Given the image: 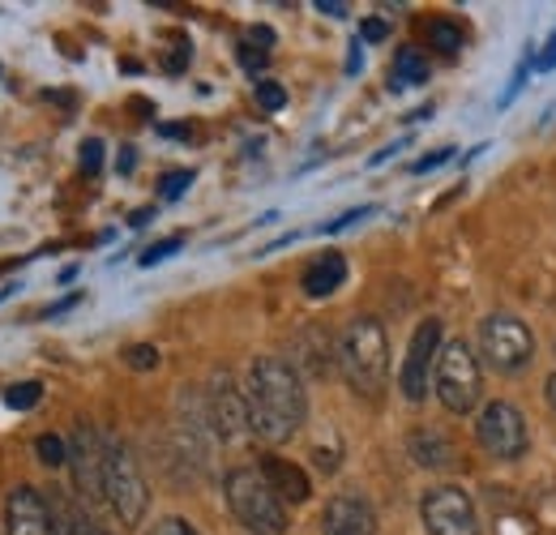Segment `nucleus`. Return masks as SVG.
<instances>
[{"instance_id":"nucleus-20","label":"nucleus","mask_w":556,"mask_h":535,"mask_svg":"<svg viewBox=\"0 0 556 535\" xmlns=\"http://www.w3.org/2000/svg\"><path fill=\"white\" fill-rule=\"evenodd\" d=\"M39 399H43V386H39V382H17V386L4 390V402H9L13 411H30Z\"/></svg>"},{"instance_id":"nucleus-1","label":"nucleus","mask_w":556,"mask_h":535,"mask_svg":"<svg viewBox=\"0 0 556 535\" xmlns=\"http://www.w3.org/2000/svg\"><path fill=\"white\" fill-rule=\"evenodd\" d=\"M244 395H249V433L253 437L278 446V441H291L300 433L308 399H304L300 373L287 360H278V356L253 360Z\"/></svg>"},{"instance_id":"nucleus-8","label":"nucleus","mask_w":556,"mask_h":535,"mask_svg":"<svg viewBox=\"0 0 556 535\" xmlns=\"http://www.w3.org/2000/svg\"><path fill=\"white\" fill-rule=\"evenodd\" d=\"M476 433H480V446L492 459L509 463V459L527 455V420H522V411L514 402H488L484 411H480Z\"/></svg>"},{"instance_id":"nucleus-28","label":"nucleus","mask_w":556,"mask_h":535,"mask_svg":"<svg viewBox=\"0 0 556 535\" xmlns=\"http://www.w3.org/2000/svg\"><path fill=\"white\" fill-rule=\"evenodd\" d=\"M150 535H198L193 532V523H185V519H159Z\"/></svg>"},{"instance_id":"nucleus-12","label":"nucleus","mask_w":556,"mask_h":535,"mask_svg":"<svg viewBox=\"0 0 556 535\" xmlns=\"http://www.w3.org/2000/svg\"><path fill=\"white\" fill-rule=\"evenodd\" d=\"M210 424H214V433L218 437H240V433H249V395L244 390H236V382H231V373H214V382H210Z\"/></svg>"},{"instance_id":"nucleus-22","label":"nucleus","mask_w":556,"mask_h":535,"mask_svg":"<svg viewBox=\"0 0 556 535\" xmlns=\"http://www.w3.org/2000/svg\"><path fill=\"white\" fill-rule=\"evenodd\" d=\"M180 245H185L180 236H167V240H159V245H150V249L141 253L138 262H141V266H159V262H167V258H172V253H176Z\"/></svg>"},{"instance_id":"nucleus-16","label":"nucleus","mask_w":556,"mask_h":535,"mask_svg":"<svg viewBox=\"0 0 556 535\" xmlns=\"http://www.w3.org/2000/svg\"><path fill=\"white\" fill-rule=\"evenodd\" d=\"M407 450H412V459H416L419 468H454V459H458L454 446H450V437L437 433V428H419V433H412Z\"/></svg>"},{"instance_id":"nucleus-33","label":"nucleus","mask_w":556,"mask_h":535,"mask_svg":"<svg viewBox=\"0 0 556 535\" xmlns=\"http://www.w3.org/2000/svg\"><path fill=\"white\" fill-rule=\"evenodd\" d=\"M317 13H326V17H348V4H339V0H317Z\"/></svg>"},{"instance_id":"nucleus-2","label":"nucleus","mask_w":556,"mask_h":535,"mask_svg":"<svg viewBox=\"0 0 556 535\" xmlns=\"http://www.w3.org/2000/svg\"><path fill=\"white\" fill-rule=\"evenodd\" d=\"M339 369L348 377V386L364 399H377L390 373V343H386V326L377 318H355L348 331L339 335Z\"/></svg>"},{"instance_id":"nucleus-39","label":"nucleus","mask_w":556,"mask_h":535,"mask_svg":"<svg viewBox=\"0 0 556 535\" xmlns=\"http://www.w3.org/2000/svg\"><path fill=\"white\" fill-rule=\"evenodd\" d=\"M150 219H154V210H134V219H129V223L141 227V223H150Z\"/></svg>"},{"instance_id":"nucleus-6","label":"nucleus","mask_w":556,"mask_h":535,"mask_svg":"<svg viewBox=\"0 0 556 535\" xmlns=\"http://www.w3.org/2000/svg\"><path fill=\"white\" fill-rule=\"evenodd\" d=\"M480 351L488 356L492 369L518 373V369L535 356V338H531L522 318H514V313H492L484 326H480Z\"/></svg>"},{"instance_id":"nucleus-5","label":"nucleus","mask_w":556,"mask_h":535,"mask_svg":"<svg viewBox=\"0 0 556 535\" xmlns=\"http://www.w3.org/2000/svg\"><path fill=\"white\" fill-rule=\"evenodd\" d=\"M103 497L125 527H138L146 519L150 493H146V480H141L134 455L121 441H103Z\"/></svg>"},{"instance_id":"nucleus-24","label":"nucleus","mask_w":556,"mask_h":535,"mask_svg":"<svg viewBox=\"0 0 556 535\" xmlns=\"http://www.w3.org/2000/svg\"><path fill=\"white\" fill-rule=\"evenodd\" d=\"M99 167H103V141L99 137H86L81 141V172L86 176H99Z\"/></svg>"},{"instance_id":"nucleus-25","label":"nucleus","mask_w":556,"mask_h":535,"mask_svg":"<svg viewBox=\"0 0 556 535\" xmlns=\"http://www.w3.org/2000/svg\"><path fill=\"white\" fill-rule=\"evenodd\" d=\"M189 61H193V48H189L185 39H176V43L167 48V57H163V69H167V73H185Z\"/></svg>"},{"instance_id":"nucleus-36","label":"nucleus","mask_w":556,"mask_h":535,"mask_svg":"<svg viewBox=\"0 0 556 535\" xmlns=\"http://www.w3.org/2000/svg\"><path fill=\"white\" fill-rule=\"evenodd\" d=\"M134 163H138V154H134V146H125V154H121V172H134Z\"/></svg>"},{"instance_id":"nucleus-14","label":"nucleus","mask_w":556,"mask_h":535,"mask_svg":"<svg viewBox=\"0 0 556 535\" xmlns=\"http://www.w3.org/2000/svg\"><path fill=\"white\" fill-rule=\"evenodd\" d=\"M262 475H266V484L275 488L278 497H282V501H291V506H300V501H308V497H313L308 475L295 468V463H287V459L266 455V459H262Z\"/></svg>"},{"instance_id":"nucleus-18","label":"nucleus","mask_w":556,"mask_h":535,"mask_svg":"<svg viewBox=\"0 0 556 535\" xmlns=\"http://www.w3.org/2000/svg\"><path fill=\"white\" fill-rule=\"evenodd\" d=\"M428 43H432L437 52L454 57V52L463 48V26H458V22H445V17H437V22L428 26Z\"/></svg>"},{"instance_id":"nucleus-19","label":"nucleus","mask_w":556,"mask_h":535,"mask_svg":"<svg viewBox=\"0 0 556 535\" xmlns=\"http://www.w3.org/2000/svg\"><path fill=\"white\" fill-rule=\"evenodd\" d=\"M35 455H39L43 468H65V463H70V446H65L56 433H43V437L35 441Z\"/></svg>"},{"instance_id":"nucleus-21","label":"nucleus","mask_w":556,"mask_h":535,"mask_svg":"<svg viewBox=\"0 0 556 535\" xmlns=\"http://www.w3.org/2000/svg\"><path fill=\"white\" fill-rule=\"evenodd\" d=\"M125 364H129V369H138V373L159 369V347H150V343H134V347L125 351Z\"/></svg>"},{"instance_id":"nucleus-4","label":"nucleus","mask_w":556,"mask_h":535,"mask_svg":"<svg viewBox=\"0 0 556 535\" xmlns=\"http://www.w3.org/2000/svg\"><path fill=\"white\" fill-rule=\"evenodd\" d=\"M432 386H437V399L445 402V411H454V415H467L480 402V390H484L480 360H476V351L463 338H454V343L441 347Z\"/></svg>"},{"instance_id":"nucleus-7","label":"nucleus","mask_w":556,"mask_h":535,"mask_svg":"<svg viewBox=\"0 0 556 535\" xmlns=\"http://www.w3.org/2000/svg\"><path fill=\"white\" fill-rule=\"evenodd\" d=\"M419 514H424V532L428 535H480L476 501L458 484L428 488L424 501H419Z\"/></svg>"},{"instance_id":"nucleus-31","label":"nucleus","mask_w":556,"mask_h":535,"mask_svg":"<svg viewBox=\"0 0 556 535\" xmlns=\"http://www.w3.org/2000/svg\"><path fill=\"white\" fill-rule=\"evenodd\" d=\"M535 69H556V35L544 43V52L535 57Z\"/></svg>"},{"instance_id":"nucleus-40","label":"nucleus","mask_w":556,"mask_h":535,"mask_svg":"<svg viewBox=\"0 0 556 535\" xmlns=\"http://www.w3.org/2000/svg\"><path fill=\"white\" fill-rule=\"evenodd\" d=\"M163 134H167V137H189V129H185V125H163Z\"/></svg>"},{"instance_id":"nucleus-34","label":"nucleus","mask_w":556,"mask_h":535,"mask_svg":"<svg viewBox=\"0 0 556 535\" xmlns=\"http://www.w3.org/2000/svg\"><path fill=\"white\" fill-rule=\"evenodd\" d=\"M77 300H81V296H70V300H61V304H52V309H48L43 318H48V322H52V318H65V313H70V309H73V304H77Z\"/></svg>"},{"instance_id":"nucleus-9","label":"nucleus","mask_w":556,"mask_h":535,"mask_svg":"<svg viewBox=\"0 0 556 535\" xmlns=\"http://www.w3.org/2000/svg\"><path fill=\"white\" fill-rule=\"evenodd\" d=\"M4 527L9 535H61V523H56L48 497L30 484H17L4 497Z\"/></svg>"},{"instance_id":"nucleus-13","label":"nucleus","mask_w":556,"mask_h":535,"mask_svg":"<svg viewBox=\"0 0 556 535\" xmlns=\"http://www.w3.org/2000/svg\"><path fill=\"white\" fill-rule=\"evenodd\" d=\"M321 535H377V514L359 493H339L321 514Z\"/></svg>"},{"instance_id":"nucleus-10","label":"nucleus","mask_w":556,"mask_h":535,"mask_svg":"<svg viewBox=\"0 0 556 535\" xmlns=\"http://www.w3.org/2000/svg\"><path fill=\"white\" fill-rule=\"evenodd\" d=\"M441 347V322L437 318H428V322H419L416 335H412V347H407V360H403V395L412 402H419L428 395V386H432V356H441L437 351Z\"/></svg>"},{"instance_id":"nucleus-37","label":"nucleus","mask_w":556,"mask_h":535,"mask_svg":"<svg viewBox=\"0 0 556 535\" xmlns=\"http://www.w3.org/2000/svg\"><path fill=\"white\" fill-rule=\"evenodd\" d=\"M348 73H359V43H351V57H348Z\"/></svg>"},{"instance_id":"nucleus-17","label":"nucleus","mask_w":556,"mask_h":535,"mask_svg":"<svg viewBox=\"0 0 556 535\" xmlns=\"http://www.w3.org/2000/svg\"><path fill=\"white\" fill-rule=\"evenodd\" d=\"M424 82H428V61L419 57L416 48H399L390 86H394V90H407V86H424Z\"/></svg>"},{"instance_id":"nucleus-30","label":"nucleus","mask_w":556,"mask_h":535,"mask_svg":"<svg viewBox=\"0 0 556 535\" xmlns=\"http://www.w3.org/2000/svg\"><path fill=\"white\" fill-rule=\"evenodd\" d=\"M372 214V206H364V210H348L343 219H334V223H326L321 232H343V227H351V223H359V219H368Z\"/></svg>"},{"instance_id":"nucleus-15","label":"nucleus","mask_w":556,"mask_h":535,"mask_svg":"<svg viewBox=\"0 0 556 535\" xmlns=\"http://www.w3.org/2000/svg\"><path fill=\"white\" fill-rule=\"evenodd\" d=\"M343 283H348V262H343V253H321L313 266L304 270V278H300V287H304L308 300H326V296H334Z\"/></svg>"},{"instance_id":"nucleus-23","label":"nucleus","mask_w":556,"mask_h":535,"mask_svg":"<svg viewBox=\"0 0 556 535\" xmlns=\"http://www.w3.org/2000/svg\"><path fill=\"white\" fill-rule=\"evenodd\" d=\"M189 185H193V172H167V176H163V185H159V198L176 201Z\"/></svg>"},{"instance_id":"nucleus-35","label":"nucleus","mask_w":556,"mask_h":535,"mask_svg":"<svg viewBox=\"0 0 556 535\" xmlns=\"http://www.w3.org/2000/svg\"><path fill=\"white\" fill-rule=\"evenodd\" d=\"M253 43L270 48V43H275V30H266V26H253Z\"/></svg>"},{"instance_id":"nucleus-32","label":"nucleus","mask_w":556,"mask_h":535,"mask_svg":"<svg viewBox=\"0 0 556 535\" xmlns=\"http://www.w3.org/2000/svg\"><path fill=\"white\" fill-rule=\"evenodd\" d=\"M445 159H450V146H445V150H437V154H428V159H419L416 172H432V167H441Z\"/></svg>"},{"instance_id":"nucleus-27","label":"nucleus","mask_w":556,"mask_h":535,"mask_svg":"<svg viewBox=\"0 0 556 535\" xmlns=\"http://www.w3.org/2000/svg\"><path fill=\"white\" fill-rule=\"evenodd\" d=\"M240 65L249 73H262L266 69V48H253V43H240Z\"/></svg>"},{"instance_id":"nucleus-41","label":"nucleus","mask_w":556,"mask_h":535,"mask_svg":"<svg viewBox=\"0 0 556 535\" xmlns=\"http://www.w3.org/2000/svg\"><path fill=\"white\" fill-rule=\"evenodd\" d=\"M81 535H108V532H103V527H94L90 519H81Z\"/></svg>"},{"instance_id":"nucleus-26","label":"nucleus","mask_w":556,"mask_h":535,"mask_svg":"<svg viewBox=\"0 0 556 535\" xmlns=\"http://www.w3.org/2000/svg\"><path fill=\"white\" fill-rule=\"evenodd\" d=\"M257 103H262L266 112H278V108L287 103V90H282L278 82H257Z\"/></svg>"},{"instance_id":"nucleus-3","label":"nucleus","mask_w":556,"mask_h":535,"mask_svg":"<svg viewBox=\"0 0 556 535\" xmlns=\"http://www.w3.org/2000/svg\"><path fill=\"white\" fill-rule=\"evenodd\" d=\"M223 493H227V506L231 514L249 527L253 535H282L287 532V506L275 488L266 484V475L253 468H236L227 471L223 480Z\"/></svg>"},{"instance_id":"nucleus-38","label":"nucleus","mask_w":556,"mask_h":535,"mask_svg":"<svg viewBox=\"0 0 556 535\" xmlns=\"http://www.w3.org/2000/svg\"><path fill=\"white\" fill-rule=\"evenodd\" d=\"M544 395H548V407L556 411V373L548 377V382H544Z\"/></svg>"},{"instance_id":"nucleus-11","label":"nucleus","mask_w":556,"mask_h":535,"mask_svg":"<svg viewBox=\"0 0 556 535\" xmlns=\"http://www.w3.org/2000/svg\"><path fill=\"white\" fill-rule=\"evenodd\" d=\"M70 463H73V480H77V493L86 501H103V437L90 424H77L73 428Z\"/></svg>"},{"instance_id":"nucleus-29","label":"nucleus","mask_w":556,"mask_h":535,"mask_svg":"<svg viewBox=\"0 0 556 535\" xmlns=\"http://www.w3.org/2000/svg\"><path fill=\"white\" fill-rule=\"evenodd\" d=\"M386 35H390V26H386L381 17H368V22L359 26V39H368V43H381Z\"/></svg>"}]
</instances>
